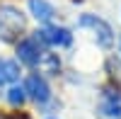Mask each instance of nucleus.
I'll use <instances>...</instances> for the list:
<instances>
[{
    "label": "nucleus",
    "mask_w": 121,
    "mask_h": 119,
    "mask_svg": "<svg viewBox=\"0 0 121 119\" xmlns=\"http://www.w3.org/2000/svg\"><path fill=\"white\" fill-rule=\"evenodd\" d=\"M27 19L12 5H3L0 7V39L3 41H15L19 32H24Z\"/></svg>",
    "instance_id": "1"
},
{
    "label": "nucleus",
    "mask_w": 121,
    "mask_h": 119,
    "mask_svg": "<svg viewBox=\"0 0 121 119\" xmlns=\"http://www.w3.org/2000/svg\"><path fill=\"white\" fill-rule=\"evenodd\" d=\"M78 27H90L95 32V37H97V44L99 46H104V49H109L114 44V32H112V27H109L104 19H99L97 15H82L78 19Z\"/></svg>",
    "instance_id": "2"
},
{
    "label": "nucleus",
    "mask_w": 121,
    "mask_h": 119,
    "mask_svg": "<svg viewBox=\"0 0 121 119\" xmlns=\"http://www.w3.org/2000/svg\"><path fill=\"white\" fill-rule=\"evenodd\" d=\"M36 39L41 44H48V46H70L73 34L65 27H44L36 32Z\"/></svg>",
    "instance_id": "3"
},
{
    "label": "nucleus",
    "mask_w": 121,
    "mask_h": 119,
    "mask_svg": "<svg viewBox=\"0 0 121 119\" xmlns=\"http://www.w3.org/2000/svg\"><path fill=\"white\" fill-rule=\"evenodd\" d=\"M99 112L109 119H119L121 117V90L104 87L102 97H99Z\"/></svg>",
    "instance_id": "4"
},
{
    "label": "nucleus",
    "mask_w": 121,
    "mask_h": 119,
    "mask_svg": "<svg viewBox=\"0 0 121 119\" xmlns=\"http://www.w3.org/2000/svg\"><path fill=\"white\" fill-rule=\"evenodd\" d=\"M41 56H44V51L39 49V39L36 37L22 39V41L17 44V58L24 66H36L39 61H41Z\"/></svg>",
    "instance_id": "5"
},
{
    "label": "nucleus",
    "mask_w": 121,
    "mask_h": 119,
    "mask_svg": "<svg viewBox=\"0 0 121 119\" xmlns=\"http://www.w3.org/2000/svg\"><path fill=\"white\" fill-rule=\"evenodd\" d=\"M24 92H27V97H32V100L39 102V105H44L48 97H51V90H48L46 80H44L41 75H36V73H32L24 80Z\"/></svg>",
    "instance_id": "6"
},
{
    "label": "nucleus",
    "mask_w": 121,
    "mask_h": 119,
    "mask_svg": "<svg viewBox=\"0 0 121 119\" xmlns=\"http://www.w3.org/2000/svg\"><path fill=\"white\" fill-rule=\"evenodd\" d=\"M29 12H32L39 22H51L53 19V5L46 0H29Z\"/></svg>",
    "instance_id": "7"
},
{
    "label": "nucleus",
    "mask_w": 121,
    "mask_h": 119,
    "mask_svg": "<svg viewBox=\"0 0 121 119\" xmlns=\"http://www.w3.org/2000/svg\"><path fill=\"white\" fill-rule=\"evenodd\" d=\"M17 78H19V66H17V61L0 58V85H5V83H15Z\"/></svg>",
    "instance_id": "8"
},
{
    "label": "nucleus",
    "mask_w": 121,
    "mask_h": 119,
    "mask_svg": "<svg viewBox=\"0 0 121 119\" xmlns=\"http://www.w3.org/2000/svg\"><path fill=\"white\" fill-rule=\"evenodd\" d=\"M24 100H27V92H24V87L15 85V87H10V90H7V102H10V105L19 107V105H24Z\"/></svg>",
    "instance_id": "9"
},
{
    "label": "nucleus",
    "mask_w": 121,
    "mask_h": 119,
    "mask_svg": "<svg viewBox=\"0 0 121 119\" xmlns=\"http://www.w3.org/2000/svg\"><path fill=\"white\" fill-rule=\"evenodd\" d=\"M39 66H44V68H46V73H58L60 61H58V56H56V54H44V56H41V61H39Z\"/></svg>",
    "instance_id": "10"
},
{
    "label": "nucleus",
    "mask_w": 121,
    "mask_h": 119,
    "mask_svg": "<svg viewBox=\"0 0 121 119\" xmlns=\"http://www.w3.org/2000/svg\"><path fill=\"white\" fill-rule=\"evenodd\" d=\"M0 119H17V117H7V114H3V112H0Z\"/></svg>",
    "instance_id": "11"
},
{
    "label": "nucleus",
    "mask_w": 121,
    "mask_h": 119,
    "mask_svg": "<svg viewBox=\"0 0 121 119\" xmlns=\"http://www.w3.org/2000/svg\"><path fill=\"white\" fill-rule=\"evenodd\" d=\"M119 46H121V39H119Z\"/></svg>",
    "instance_id": "12"
}]
</instances>
